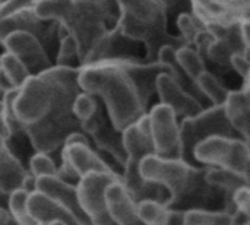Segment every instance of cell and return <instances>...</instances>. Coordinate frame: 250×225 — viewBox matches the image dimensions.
<instances>
[{
  "label": "cell",
  "mask_w": 250,
  "mask_h": 225,
  "mask_svg": "<svg viewBox=\"0 0 250 225\" xmlns=\"http://www.w3.org/2000/svg\"><path fill=\"white\" fill-rule=\"evenodd\" d=\"M100 104H101V101L97 97H94V95L82 91L73 100L72 113L79 120V123L82 124L83 122H86L88 119H91L94 116V113L98 110Z\"/></svg>",
  "instance_id": "cell-35"
},
{
  "label": "cell",
  "mask_w": 250,
  "mask_h": 225,
  "mask_svg": "<svg viewBox=\"0 0 250 225\" xmlns=\"http://www.w3.org/2000/svg\"><path fill=\"white\" fill-rule=\"evenodd\" d=\"M28 192L18 189L9 195L7 201V212L10 214L12 220L16 225H37L34 220L29 217L28 209H26V199H28Z\"/></svg>",
  "instance_id": "cell-32"
},
{
  "label": "cell",
  "mask_w": 250,
  "mask_h": 225,
  "mask_svg": "<svg viewBox=\"0 0 250 225\" xmlns=\"http://www.w3.org/2000/svg\"><path fill=\"white\" fill-rule=\"evenodd\" d=\"M26 168L10 151L9 143L0 138V192L7 196L22 187Z\"/></svg>",
  "instance_id": "cell-24"
},
{
  "label": "cell",
  "mask_w": 250,
  "mask_h": 225,
  "mask_svg": "<svg viewBox=\"0 0 250 225\" xmlns=\"http://www.w3.org/2000/svg\"><path fill=\"white\" fill-rule=\"evenodd\" d=\"M234 54H249L240 37V23L229 26L223 38L214 40L207 53V61H212L221 67L230 69V59Z\"/></svg>",
  "instance_id": "cell-22"
},
{
  "label": "cell",
  "mask_w": 250,
  "mask_h": 225,
  "mask_svg": "<svg viewBox=\"0 0 250 225\" xmlns=\"http://www.w3.org/2000/svg\"><path fill=\"white\" fill-rule=\"evenodd\" d=\"M176 23H177V29L180 32L179 37L189 47H193V42H195L196 37L199 35V32H202L205 29V26L193 16L192 12H182V13H179Z\"/></svg>",
  "instance_id": "cell-34"
},
{
  "label": "cell",
  "mask_w": 250,
  "mask_h": 225,
  "mask_svg": "<svg viewBox=\"0 0 250 225\" xmlns=\"http://www.w3.org/2000/svg\"><path fill=\"white\" fill-rule=\"evenodd\" d=\"M108 60H139L138 42L125 37L119 23L107 29L95 41L83 64L108 61Z\"/></svg>",
  "instance_id": "cell-12"
},
{
  "label": "cell",
  "mask_w": 250,
  "mask_h": 225,
  "mask_svg": "<svg viewBox=\"0 0 250 225\" xmlns=\"http://www.w3.org/2000/svg\"><path fill=\"white\" fill-rule=\"evenodd\" d=\"M26 209L29 217L37 225H47L50 223H64L66 225H78L62 208L40 192L28 195Z\"/></svg>",
  "instance_id": "cell-25"
},
{
  "label": "cell",
  "mask_w": 250,
  "mask_h": 225,
  "mask_svg": "<svg viewBox=\"0 0 250 225\" xmlns=\"http://www.w3.org/2000/svg\"><path fill=\"white\" fill-rule=\"evenodd\" d=\"M231 221H233V225H249L250 214H248V212H242V211H236V212L231 215Z\"/></svg>",
  "instance_id": "cell-41"
},
{
  "label": "cell",
  "mask_w": 250,
  "mask_h": 225,
  "mask_svg": "<svg viewBox=\"0 0 250 225\" xmlns=\"http://www.w3.org/2000/svg\"><path fill=\"white\" fill-rule=\"evenodd\" d=\"M120 180H122L120 177L107 173H91L79 180L76 186L78 199L89 224L114 225L108 214V208L105 202V190L113 182H120Z\"/></svg>",
  "instance_id": "cell-9"
},
{
  "label": "cell",
  "mask_w": 250,
  "mask_h": 225,
  "mask_svg": "<svg viewBox=\"0 0 250 225\" xmlns=\"http://www.w3.org/2000/svg\"><path fill=\"white\" fill-rule=\"evenodd\" d=\"M54 66L67 67V69H79L82 66L81 60H79L78 45L70 35H64L59 40Z\"/></svg>",
  "instance_id": "cell-31"
},
{
  "label": "cell",
  "mask_w": 250,
  "mask_h": 225,
  "mask_svg": "<svg viewBox=\"0 0 250 225\" xmlns=\"http://www.w3.org/2000/svg\"><path fill=\"white\" fill-rule=\"evenodd\" d=\"M105 202L114 225H144L139 220L136 204L130 199L120 182H113L107 187Z\"/></svg>",
  "instance_id": "cell-19"
},
{
  "label": "cell",
  "mask_w": 250,
  "mask_h": 225,
  "mask_svg": "<svg viewBox=\"0 0 250 225\" xmlns=\"http://www.w3.org/2000/svg\"><path fill=\"white\" fill-rule=\"evenodd\" d=\"M97 152L101 158L113 160L122 170L127 161V155L123 148V136L122 132L116 130L108 120V117L103 122V124L89 136Z\"/></svg>",
  "instance_id": "cell-21"
},
{
  "label": "cell",
  "mask_w": 250,
  "mask_h": 225,
  "mask_svg": "<svg viewBox=\"0 0 250 225\" xmlns=\"http://www.w3.org/2000/svg\"><path fill=\"white\" fill-rule=\"evenodd\" d=\"M0 72L15 89H19L23 82L31 76L23 63L10 53L0 54Z\"/></svg>",
  "instance_id": "cell-29"
},
{
  "label": "cell",
  "mask_w": 250,
  "mask_h": 225,
  "mask_svg": "<svg viewBox=\"0 0 250 225\" xmlns=\"http://www.w3.org/2000/svg\"><path fill=\"white\" fill-rule=\"evenodd\" d=\"M57 29H59L57 22L44 20L37 16L32 1V4L25 6L13 12L12 15L0 19V44L7 35L13 32H26L35 37L47 51L48 48H53L56 44H59Z\"/></svg>",
  "instance_id": "cell-11"
},
{
  "label": "cell",
  "mask_w": 250,
  "mask_h": 225,
  "mask_svg": "<svg viewBox=\"0 0 250 225\" xmlns=\"http://www.w3.org/2000/svg\"><path fill=\"white\" fill-rule=\"evenodd\" d=\"M0 138H3L6 142L10 139V133H9V129H7V126L4 123V119H3L1 113H0Z\"/></svg>",
  "instance_id": "cell-44"
},
{
  "label": "cell",
  "mask_w": 250,
  "mask_h": 225,
  "mask_svg": "<svg viewBox=\"0 0 250 225\" xmlns=\"http://www.w3.org/2000/svg\"><path fill=\"white\" fill-rule=\"evenodd\" d=\"M35 192H40L44 196H47L50 201H53L78 225H91L81 208L76 186L64 183L56 176L42 177V179H37Z\"/></svg>",
  "instance_id": "cell-15"
},
{
  "label": "cell",
  "mask_w": 250,
  "mask_h": 225,
  "mask_svg": "<svg viewBox=\"0 0 250 225\" xmlns=\"http://www.w3.org/2000/svg\"><path fill=\"white\" fill-rule=\"evenodd\" d=\"M249 29H250V20H242L240 22V37H242V41L245 44V47L250 50V38H249Z\"/></svg>",
  "instance_id": "cell-40"
},
{
  "label": "cell",
  "mask_w": 250,
  "mask_h": 225,
  "mask_svg": "<svg viewBox=\"0 0 250 225\" xmlns=\"http://www.w3.org/2000/svg\"><path fill=\"white\" fill-rule=\"evenodd\" d=\"M249 225H250V224H249Z\"/></svg>",
  "instance_id": "cell-48"
},
{
  "label": "cell",
  "mask_w": 250,
  "mask_h": 225,
  "mask_svg": "<svg viewBox=\"0 0 250 225\" xmlns=\"http://www.w3.org/2000/svg\"><path fill=\"white\" fill-rule=\"evenodd\" d=\"M154 154L164 160H182L180 127L174 111L155 104L148 113Z\"/></svg>",
  "instance_id": "cell-10"
},
{
  "label": "cell",
  "mask_w": 250,
  "mask_h": 225,
  "mask_svg": "<svg viewBox=\"0 0 250 225\" xmlns=\"http://www.w3.org/2000/svg\"><path fill=\"white\" fill-rule=\"evenodd\" d=\"M79 69L53 66L40 75L29 76L18 89L13 111L23 126L34 124L64 105H72L82 92L78 83Z\"/></svg>",
  "instance_id": "cell-4"
},
{
  "label": "cell",
  "mask_w": 250,
  "mask_h": 225,
  "mask_svg": "<svg viewBox=\"0 0 250 225\" xmlns=\"http://www.w3.org/2000/svg\"><path fill=\"white\" fill-rule=\"evenodd\" d=\"M122 136H123V148L127 155V160L141 164L144 158L149 155H155L151 141L148 113L144 114L135 124L126 127L122 132Z\"/></svg>",
  "instance_id": "cell-20"
},
{
  "label": "cell",
  "mask_w": 250,
  "mask_h": 225,
  "mask_svg": "<svg viewBox=\"0 0 250 225\" xmlns=\"http://www.w3.org/2000/svg\"><path fill=\"white\" fill-rule=\"evenodd\" d=\"M193 158L201 167L223 168L249 177V142L242 138L205 139L195 146Z\"/></svg>",
  "instance_id": "cell-7"
},
{
  "label": "cell",
  "mask_w": 250,
  "mask_h": 225,
  "mask_svg": "<svg viewBox=\"0 0 250 225\" xmlns=\"http://www.w3.org/2000/svg\"><path fill=\"white\" fill-rule=\"evenodd\" d=\"M117 23L125 37L145 44V63H155L158 51L166 47L186 45L179 35L167 29L168 3L163 0H122L117 1Z\"/></svg>",
  "instance_id": "cell-5"
},
{
  "label": "cell",
  "mask_w": 250,
  "mask_h": 225,
  "mask_svg": "<svg viewBox=\"0 0 250 225\" xmlns=\"http://www.w3.org/2000/svg\"><path fill=\"white\" fill-rule=\"evenodd\" d=\"M0 108H1V100H0Z\"/></svg>",
  "instance_id": "cell-47"
},
{
  "label": "cell",
  "mask_w": 250,
  "mask_h": 225,
  "mask_svg": "<svg viewBox=\"0 0 250 225\" xmlns=\"http://www.w3.org/2000/svg\"><path fill=\"white\" fill-rule=\"evenodd\" d=\"M182 142V161L198 168L201 167L193 158V149L198 143L214 136L240 138L226 119L223 105H209L193 117H186L179 124Z\"/></svg>",
  "instance_id": "cell-6"
},
{
  "label": "cell",
  "mask_w": 250,
  "mask_h": 225,
  "mask_svg": "<svg viewBox=\"0 0 250 225\" xmlns=\"http://www.w3.org/2000/svg\"><path fill=\"white\" fill-rule=\"evenodd\" d=\"M34 0H6V1H0V19L6 18L9 15H12L13 12L32 4Z\"/></svg>",
  "instance_id": "cell-39"
},
{
  "label": "cell",
  "mask_w": 250,
  "mask_h": 225,
  "mask_svg": "<svg viewBox=\"0 0 250 225\" xmlns=\"http://www.w3.org/2000/svg\"><path fill=\"white\" fill-rule=\"evenodd\" d=\"M205 182L211 187L224 193V196H233L236 190H239L240 187H248L250 184L248 176H242L234 171H229L223 168H211V167L205 170Z\"/></svg>",
  "instance_id": "cell-26"
},
{
  "label": "cell",
  "mask_w": 250,
  "mask_h": 225,
  "mask_svg": "<svg viewBox=\"0 0 250 225\" xmlns=\"http://www.w3.org/2000/svg\"><path fill=\"white\" fill-rule=\"evenodd\" d=\"M1 45L6 48V53L13 54L23 63L31 76L40 75L54 66L48 57V53L31 34L13 32L3 40Z\"/></svg>",
  "instance_id": "cell-13"
},
{
  "label": "cell",
  "mask_w": 250,
  "mask_h": 225,
  "mask_svg": "<svg viewBox=\"0 0 250 225\" xmlns=\"http://www.w3.org/2000/svg\"><path fill=\"white\" fill-rule=\"evenodd\" d=\"M230 69H233L236 73H239L243 78V82H249V54H234L230 59Z\"/></svg>",
  "instance_id": "cell-37"
},
{
  "label": "cell",
  "mask_w": 250,
  "mask_h": 225,
  "mask_svg": "<svg viewBox=\"0 0 250 225\" xmlns=\"http://www.w3.org/2000/svg\"><path fill=\"white\" fill-rule=\"evenodd\" d=\"M0 225H16L15 221L12 220L10 214L7 212V209L0 208Z\"/></svg>",
  "instance_id": "cell-43"
},
{
  "label": "cell",
  "mask_w": 250,
  "mask_h": 225,
  "mask_svg": "<svg viewBox=\"0 0 250 225\" xmlns=\"http://www.w3.org/2000/svg\"><path fill=\"white\" fill-rule=\"evenodd\" d=\"M233 199V205L236 208V211H242V212H248L250 214V189L248 187H240L239 190H236L231 196Z\"/></svg>",
  "instance_id": "cell-38"
},
{
  "label": "cell",
  "mask_w": 250,
  "mask_h": 225,
  "mask_svg": "<svg viewBox=\"0 0 250 225\" xmlns=\"http://www.w3.org/2000/svg\"><path fill=\"white\" fill-rule=\"evenodd\" d=\"M207 168L189 165L182 160H164L157 155H149L139 164V173L145 180L160 184L168 192L167 209L179 212L208 209L221 193L205 182Z\"/></svg>",
  "instance_id": "cell-3"
},
{
  "label": "cell",
  "mask_w": 250,
  "mask_h": 225,
  "mask_svg": "<svg viewBox=\"0 0 250 225\" xmlns=\"http://www.w3.org/2000/svg\"><path fill=\"white\" fill-rule=\"evenodd\" d=\"M40 19L57 22L70 35L83 64L95 41L117 23V1L104 0H40L34 1Z\"/></svg>",
  "instance_id": "cell-2"
},
{
  "label": "cell",
  "mask_w": 250,
  "mask_h": 225,
  "mask_svg": "<svg viewBox=\"0 0 250 225\" xmlns=\"http://www.w3.org/2000/svg\"><path fill=\"white\" fill-rule=\"evenodd\" d=\"M185 225H233L231 215L223 211L192 209L183 214Z\"/></svg>",
  "instance_id": "cell-30"
},
{
  "label": "cell",
  "mask_w": 250,
  "mask_h": 225,
  "mask_svg": "<svg viewBox=\"0 0 250 225\" xmlns=\"http://www.w3.org/2000/svg\"><path fill=\"white\" fill-rule=\"evenodd\" d=\"M193 16L205 26L208 23H221L226 26L240 23L249 19V1H224V0H195L190 3Z\"/></svg>",
  "instance_id": "cell-14"
},
{
  "label": "cell",
  "mask_w": 250,
  "mask_h": 225,
  "mask_svg": "<svg viewBox=\"0 0 250 225\" xmlns=\"http://www.w3.org/2000/svg\"><path fill=\"white\" fill-rule=\"evenodd\" d=\"M223 110L226 119L234 132L245 141L249 142V114H250V98L249 92L242 89L229 91V95L223 104Z\"/></svg>",
  "instance_id": "cell-23"
},
{
  "label": "cell",
  "mask_w": 250,
  "mask_h": 225,
  "mask_svg": "<svg viewBox=\"0 0 250 225\" xmlns=\"http://www.w3.org/2000/svg\"><path fill=\"white\" fill-rule=\"evenodd\" d=\"M28 171L35 179L42 177H54L57 174V164L48 154L35 152L29 160V168Z\"/></svg>",
  "instance_id": "cell-36"
},
{
  "label": "cell",
  "mask_w": 250,
  "mask_h": 225,
  "mask_svg": "<svg viewBox=\"0 0 250 225\" xmlns=\"http://www.w3.org/2000/svg\"><path fill=\"white\" fill-rule=\"evenodd\" d=\"M195 85L201 95L208 100L209 105H223L229 95V89L208 70L198 76Z\"/></svg>",
  "instance_id": "cell-27"
},
{
  "label": "cell",
  "mask_w": 250,
  "mask_h": 225,
  "mask_svg": "<svg viewBox=\"0 0 250 225\" xmlns=\"http://www.w3.org/2000/svg\"><path fill=\"white\" fill-rule=\"evenodd\" d=\"M170 211V209H168ZM183 214L185 212H179V211H170L168 212V218L166 225H185L183 221Z\"/></svg>",
  "instance_id": "cell-42"
},
{
  "label": "cell",
  "mask_w": 250,
  "mask_h": 225,
  "mask_svg": "<svg viewBox=\"0 0 250 225\" xmlns=\"http://www.w3.org/2000/svg\"><path fill=\"white\" fill-rule=\"evenodd\" d=\"M176 61L183 70V73L193 82L201 73L207 70V63L196 53V50L189 45H183L176 50Z\"/></svg>",
  "instance_id": "cell-28"
},
{
  "label": "cell",
  "mask_w": 250,
  "mask_h": 225,
  "mask_svg": "<svg viewBox=\"0 0 250 225\" xmlns=\"http://www.w3.org/2000/svg\"><path fill=\"white\" fill-rule=\"evenodd\" d=\"M76 132H82V129L79 120L72 113V105L57 108L42 120L25 126V135L29 138L32 148L48 155L60 151L66 139Z\"/></svg>",
  "instance_id": "cell-8"
},
{
  "label": "cell",
  "mask_w": 250,
  "mask_h": 225,
  "mask_svg": "<svg viewBox=\"0 0 250 225\" xmlns=\"http://www.w3.org/2000/svg\"><path fill=\"white\" fill-rule=\"evenodd\" d=\"M139 220L144 225H166L168 218V209L158 202L144 201L136 205Z\"/></svg>",
  "instance_id": "cell-33"
},
{
  "label": "cell",
  "mask_w": 250,
  "mask_h": 225,
  "mask_svg": "<svg viewBox=\"0 0 250 225\" xmlns=\"http://www.w3.org/2000/svg\"><path fill=\"white\" fill-rule=\"evenodd\" d=\"M155 94L160 97V104L171 108L177 119L182 117H193L199 114L204 108L195 97L186 92L173 78L170 73H161L155 81Z\"/></svg>",
  "instance_id": "cell-16"
},
{
  "label": "cell",
  "mask_w": 250,
  "mask_h": 225,
  "mask_svg": "<svg viewBox=\"0 0 250 225\" xmlns=\"http://www.w3.org/2000/svg\"><path fill=\"white\" fill-rule=\"evenodd\" d=\"M168 67L155 61L108 60L79 67L78 83L105 105L113 127L123 132L146 114L148 104L155 94V81Z\"/></svg>",
  "instance_id": "cell-1"
},
{
  "label": "cell",
  "mask_w": 250,
  "mask_h": 225,
  "mask_svg": "<svg viewBox=\"0 0 250 225\" xmlns=\"http://www.w3.org/2000/svg\"><path fill=\"white\" fill-rule=\"evenodd\" d=\"M7 201H9V196L3 192H0V208L1 209H7Z\"/></svg>",
  "instance_id": "cell-45"
},
{
  "label": "cell",
  "mask_w": 250,
  "mask_h": 225,
  "mask_svg": "<svg viewBox=\"0 0 250 225\" xmlns=\"http://www.w3.org/2000/svg\"><path fill=\"white\" fill-rule=\"evenodd\" d=\"M47 225H66L64 223H59V221H56V223H50V224Z\"/></svg>",
  "instance_id": "cell-46"
},
{
  "label": "cell",
  "mask_w": 250,
  "mask_h": 225,
  "mask_svg": "<svg viewBox=\"0 0 250 225\" xmlns=\"http://www.w3.org/2000/svg\"><path fill=\"white\" fill-rule=\"evenodd\" d=\"M60 158H63L72 167V170L75 171V174L79 179H82L91 173H107V174L117 176L111 170V167L100 157V154L95 149L88 148L81 143L63 145ZM117 177H120V176H117Z\"/></svg>",
  "instance_id": "cell-18"
},
{
  "label": "cell",
  "mask_w": 250,
  "mask_h": 225,
  "mask_svg": "<svg viewBox=\"0 0 250 225\" xmlns=\"http://www.w3.org/2000/svg\"><path fill=\"white\" fill-rule=\"evenodd\" d=\"M120 183L136 205L144 201H154L163 204L167 208V204L170 201L168 192L160 184L145 180L139 173V163L130 160L126 161L122 171Z\"/></svg>",
  "instance_id": "cell-17"
}]
</instances>
